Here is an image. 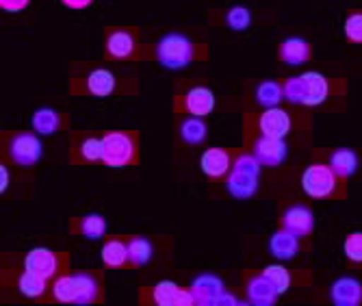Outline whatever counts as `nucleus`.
Instances as JSON below:
<instances>
[{
	"instance_id": "nucleus-1",
	"label": "nucleus",
	"mask_w": 362,
	"mask_h": 306,
	"mask_svg": "<svg viewBox=\"0 0 362 306\" xmlns=\"http://www.w3.org/2000/svg\"><path fill=\"white\" fill-rule=\"evenodd\" d=\"M327 94H330V83L321 72H304L284 83V98L291 105L319 107L327 100Z\"/></svg>"
},
{
	"instance_id": "nucleus-2",
	"label": "nucleus",
	"mask_w": 362,
	"mask_h": 306,
	"mask_svg": "<svg viewBox=\"0 0 362 306\" xmlns=\"http://www.w3.org/2000/svg\"><path fill=\"white\" fill-rule=\"evenodd\" d=\"M260 163L254 154H239L233 161V167L226 176V189L237 200L254 198L258 191V176H260Z\"/></svg>"
},
{
	"instance_id": "nucleus-3",
	"label": "nucleus",
	"mask_w": 362,
	"mask_h": 306,
	"mask_svg": "<svg viewBox=\"0 0 362 306\" xmlns=\"http://www.w3.org/2000/svg\"><path fill=\"white\" fill-rule=\"evenodd\" d=\"M105 144V154L103 163L107 167H126V165H135L139 159V142H137V132L130 130H113L107 132L103 137Z\"/></svg>"
},
{
	"instance_id": "nucleus-4",
	"label": "nucleus",
	"mask_w": 362,
	"mask_h": 306,
	"mask_svg": "<svg viewBox=\"0 0 362 306\" xmlns=\"http://www.w3.org/2000/svg\"><path fill=\"white\" fill-rule=\"evenodd\" d=\"M195 46L182 33H168L156 42L154 57L168 70H182L193 61Z\"/></svg>"
},
{
	"instance_id": "nucleus-5",
	"label": "nucleus",
	"mask_w": 362,
	"mask_h": 306,
	"mask_svg": "<svg viewBox=\"0 0 362 306\" xmlns=\"http://www.w3.org/2000/svg\"><path fill=\"white\" fill-rule=\"evenodd\" d=\"M337 185H339V176L332 172L330 165L313 163L302 174V189L306 196H310L315 200L330 198L337 191Z\"/></svg>"
},
{
	"instance_id": "nucleus-6",
	"label": "nucleus",
	"mask_w": 362,
	"mask_h": 306,
	"mask_svg": "<svg viewBox=\"0 0 362 306\" xmlns=\"http://www.w3.org/2000/svg\"><path fill=\"white\" fill-rule=\"evenodd\" d=\"M7 154L16 165L30 167L44 157V146L35 132H13L7 142Z\"/></svg>"
},
{
	"instance_id": "nucleus-7",
	"label": "nucleus",
	"mask_w": 362,
	"mask_h": 306,
	"mask_svg": "<svg viewBox=\"0 0 362 306\" xmlns=\"http://www.w3.org/2000/svg\"><path fill=\"white\" fill-rule=\"evenodd\" d=\"M189 289H191L197 306H221V300L226 295L223 280L213 274H202V276L193 278Z\"/></svg>"
},
{
	"instance_id": "nucleus-8",
	"label": "nucleus",
	"mask_w": 362,
	"mask_h": 306,
	"mask_svg": "<svg viewBox=\"0 0 362 306\" xmlns=\"http://www.w3.org/2000/svg\"><path fill=\"white\" fill-rule=\"evenodd\" d=\"M117 85L119 83H117V76L113 70H107V67H93V70H89L83 76L78 91H85L95 98H107L117 91Z\"/></svg>"
},
{
	"instance_id": "nucleus-9",
	"label": "nucleus",
	"mask_w": 362,
	"mask_h": 306,
	"mask_svg": "<svg viewBox=\"0 0 362 306\" xmlns=\"http://www.w3.org/2000/svg\"><path fill=\"white\" fill-rule=\"evenodd\" d=\"M72 285H74V304L89 306L100 302L103 283L95 271H78V274L72 276Z\"/></svg>"
},
{
	"instance_id": "nucleus-10",
	"label": "nucleus",
	"mask_w": 362,
	"mask_h": 306,
	"mask_svg": "<svg viewBox=\"0 0 362 306\" xmlns=\"http://www.w3.org/2000/svg\"><path fill=\"white\" fill-rule=\"evenodd\" d=\"M252 154L258 159L260 165H265V167H278V165H282L286 161L288 148H286V142L284 140L265 137V135H260V137L254 142Z\"/></svg>"
},
{
	"instance_id": "nucleus-11",
	"label": "nucleus",
	"mask_w": 362,
	"mask_h": 306,
	"mask_svg": "<svg viewBox=\"0 0 362 306\" xmlns=\"http://www.w3.org/2000/svg\"><path fill=\"white\" fill-rule=\"evenodd\" d=\"M59 267H61V256L48 248H33L24 256V269L35 271V274L44 276L46 280L57 276Z\"/></svg>"
},
{
	"instance_id": "nucleus-12",
	"label": "nucleus",
	"mask_w": 362,
	"mask_h": 306,
	"mask_svg": "<svg viewBox=\"0 0 362 306\" xmlns=\"http://www.w3.org/2000/svg\"><path fill=\"white\" fill-rule=\"evenodd\" d=\"M280 224H282V230L295 237H308L315 228V215L304 204H295V207H288L282 213Z\"/></svg>"
},
{
	"instance_id": "nucleus-13",
	"label": "nucleus",
	"mask_w": 362,
	"mask_h": 306,
	"mask_svg": "<svg viewBox=\"0 0 362 306\" xmlns=\"http://www.w3.org/2000/svg\"><path fill=\"white\" fill-rule=\"evenodd\" d=\"M258 128H260V135H265V137L284 140L291 132V115L280 107L265 109L258 118Z\"/></svg>"
},
{
	"instance_id": "nucleus-14",
	"label": "nucleus",
	"mask_w": 362,
	"mask_h": 306,
	"mask_svg": "<svg viewBox=\"0 0 362 306\" xmlns=\"http://www.w3.org/2000/svg\"><path fill=\"white\" fill-rule=\"evenodd\" d=\"M107 57L111 59H133L137 52V38L133 30L113 28L107 33Z\"/></svg>"
},
{
	"instance_id": "nucleus-15",
	"label": "nucleus",
	"mask_w": 362,
	"mask_h": 306,
	"mask_svg": "<svg viewBox=\"0 0 362 306\" xmlns=\"http://www.w3.org/2000/svg\"><path fill=\"white\" fill-rule=\"evenodd\" d=\"M230 167H233V159H230V152L223 148H206L200 157L202 174L211 181H219L228 176Z\"/></svg>"
},
{
	"instance_id": "nucleus-16",
	"label": "nucleus",
	"mask_w": 362,
	"mask_h": 306,
	"mask_svg": "<svg viewBox=\"0 0 362 306\" xmlns=\"http://www.w3.org/2000/svg\"><path fill=\"white\" fill-rule=\"evenodd\" d=\"M217 105L215 100V94L213 89L209 87H191L185 96H182V107L191 113V115H197V118H204L209 113H213Z\"/></svg>"
},
{
	"instance_id": "nucleus-17",
	"label": "nucleus",
	"mask_w": 362,
	"mask_h": 306,
	"mask_svg": "<svg viewBox=\"0 0 362 306\" xmlns=\"http://www.w3.org/2000/svg\"><path fill=\"white\" fill-rule=\"evenodd\" d=\"M105 144L103 137H93V135H83L72 144V163H98L103 161Z\"/></svg>"
},
{
	"instance_id": "nucleus-18",
	"label": "nucleus",
	"mask_w": 362,
	"mask_h": 306,
	"mask_svg": "<svg viewBox=\"0 0 362 306\" xmlns=\"http://www.w3.org/2000/svg\"><path fill=\"white\" fill-rule=\"evenodd\" d=\"M330 298L337 306H356L362 302V285L356 278L343 276L332 285Z\"/></svg>"
},
{
	"instance_id": "nucleus-19",
	"label": "nucleus",
	"mask_w": 362,
	"mask_h": 306,
	"mask_svg": "<svg viewBox=\"0 0 362 306\" xmlns=\"http://www.w3.org/2000/svg\"><path fill=\"white\" fill-rule=\"evenodd\" d=\"M278 295L280 293L276 291V287L269 283V278H265L262 274L254 276L247 283V302L254 306H274Z\"/></svg>"
},
{
	"instance_id": "nucleus-20",
	"label": "nucleus",
	"mask_w": 362,
	"mask_h": 306,
	"mask_svg": "<svg viewBox=\"0 0 362 306\" xmlns=\"http://www.w3.org/2000/svg\"><path fill=\"white\" fill-rule=\"evenodd\" d=\"M280 61L286 65H302L310 59V46L304 38H286L280 44Z\"/></svg>"
},
{
	"instance_id": "nucleus-21",
	"label": "nucleus",
	"mask_w": 362,
	"mask_h": 306,
	"mask_svg": "<svg viewBox=\"0 0 362 306\" xmlns=\"http://www.w3.org/2000/svg\"><path fill=\"white\" fill-rule=\"evenodd\" d=\"M300 237H295L286 230H278L276 234H272L269 239V252L274 259L278 261H291L295 259V254H298L300 250V244H298Z\"/></svg>"
},
{
	"instance_id": "nucleus-22",
	"label": "nucleus",
	"mask_w": 362,
	"mask_h": 306,
	"mask_svg": "<svg viewBox=\"0 0 362 306\" xmlns=\"http://www.w3.org/2000/svg\"><path fill=\"white\" fill-rule=\"evenodd\" d=\"M107 228H109V224H107L105 215H100V213H87L81 220L72 222V232L76 230L89 242H98L100 237H105Z\"/></svg>"
},
{
	"instance_id": "nucleus-23",
	"label": "nucleus",
	"mask_w": 362,
	"mask_h": 306,
	"mask_svg": "<svg viewBox=\"0 0 362 306\" xmlns=\"http://www.w3.org/2000/svg\"><path fill=\"white\" fill-rule=\"evenodd\" d=\"M30 126H33V130H35L37 135H44V137H48V135H54L63 126V115L57 109H52V107H42V109H37L35 113H33Z\"/></svg>"
},
{
	"instance_id": "nucleus-24",
	"label": "nucleus",
	"mask_w": 362,
	"mask_h": 306,
	"mask_svg": "<svg viewBox=\"0 0 362 306\" xmlns=\"http://www.w3.org/2000/svg\"><path fill=\"white\" fill-rule=\"evenodd\" d=\"M327 165L332 167V172L339 178H351L358 169V154L349 148H339L334 152H330V159H327Z\"/></svg>"
},
{
	"instance_id": "nucleus-25",
	"label": "nucleus",
	"mask_w": 362,
	"mask_h": 306,
	"mask_svg": "<svg viewBox=\"0 0 362 306\" xmlns=\"http://www.w3.org/2000/svg\"><path fill=\"white\" fill-rule=\"evenodd\" d=\"M46 289H48V280L44 276L35 274V271L24 269L22 274L18 276V291L26 300H40V298H44Z\"/></svg>"
},
{
	"instance_id": "nucleus-26",
	"label": "nucleus",
	"mask_w": 362,
	"mask_h": 306,
	"mask_svg": "<svg viewBox=\"0 0 362 306\" xmlns=\"http://www.w3.org/2000/svg\"><path fill=\"white\" fill-rule=\"evenodd\" d=\"M100 259H103V265L109 269H119L128 265V244L117 239V237L115 239H109L100 250Z\"/></svg>"
},
{
	"instance_id": "nucleus-27",
	"label": "nucleus",
	"mask_w": 362,
	"mask_h": 306,
	"mask_svg": "<svg viewBox=\"0 0 362 306\" xmlns=\"http://www.w3.org/2000/svg\"><path fill=\"white\" fill-rule=\"evenodd\" d=\"M178 132H180V140L189 146H200L204 140H206V124L202 122V118L197 115H191V118H185L178 126Z\"/></svg>"
},
{
	"instance_id": "nucleus-28",
	"label": "nucleus",
	"mask_w": 362,
	"mask_h": 306,
	"mask_svg": "<svg viewBox=\"0 0 362 306\" xmlns=\"http://www.w3.org/2000/svg\"><path fill=\"white\" fill-rule=\"evenodd\" d=\"M284 98V85L276 81H265L256 87V105L262 109H272L278 107Z\"/></svg>"
},
{
	"instance_id": "nucleus-29",
	"label": "nucleus",
	"mask_w": 362,
	"mask_h": 306,
	"mask_svg": "<svg viewBox=\"0 0 362 306\" xmlns=\"http://www.w3.org/2000/svg\"><path fill=\"white\" fill-rule=\"evenodd\" d=\"M178 293H180V287L176 283H172V280H160V283H156L148 291V298L156 306H176L178 304Z\"/></svg>"
},
{
	"instance_id": "nucleus-30",
	"label": "nucleus",
	"mask_w": 362,
	"mask_h": 306,
	"mask_svg": "<svg viewBox=\"0 0 362 306\" xmlns=\"http://www.w3.org/2000/svg\"><path fill=\"white\" fill-rule=\"evenodd\" d=\"M152 244L146 239V237H133L128 239V265L133 267H144L150 263L152 259Z\"/></svg>"
},
{
	"instance_id": "nucleus-31",
	"label": "nucleus",
	"mask_w": 362,
	"mask_h": 306,
	"mask_svg": "<svg viewBox=\"0 0 362 306\" xmlns=\"http://www.w3.org/2000/svg\"><path fill=\"white\" fill-rule=\"evenodd\" d=\"M262 276L269 278V283L276 287V291L280 295L286 293L288 287H291V274H288V269L282 267V265H269V267H265V269H262Z\"/></svg>"
},
{
	"instance_id": "nucleus-32",
	"label": "nucleus",
	"mask_w": 362,
	"mask_h": 306,
	"mask_svg": "<svg viewBox=\"0 0 362 306\" xmlns=\"http://www.w3.org/2000/svg\"><path fill=\"white\" fill-rule=\"evenodd\" d=\"M52 300L61 304H74V285L72 276H59L52 285Z\"/></svg>"
},
{
	"instance_id": "nucleus-33",
	"label": "nucleus",
	"mask_w": 362,
	"mask_h": 306,
	"mask_svg": "<svg viewBox=\"0 0 362 306\" xmlns=\"http://www.w3.org/2000/svg\"><path fill=\"white\" fill-rule=\"evenodd\" d=\"M250 24H252V13L245 7H233L230 11H226V26L230 30L241 33V30L250 28Z\"/></svg>"
},
{
	"instance_id": "nucleus-34",
	"label": "nucleus",
	"mask_w": 362,
	"mask_h": 306,
	"mask_svg": "<svg viewBox=\"0 0 362 306\" xmlns=\"http://www.w3.org/2000/svg\"><path fill=\"white\" fill-rule=\"evenodd\" d=\"M343 252L351 263L362 265V232H351V234L345 237Z\"/></svg>"
},
{
	"instance_id": "nucleus-35",
	"label": "nucleus",
	"mask_w": 362,
	"mask_h": 306,
	"mask_svg": "<svg viewBox=\"0 0 362 306\" xmlns=\"http://www.w3.org/2000/svg\"><path fill=\"white\" fill-rule=\"evenodd\" d=\"M345 38L351 44H362V11L347 16L345 20Z\"/></svg>"
},
{
	"instance_id": "nucleus-36",
	"label": "nucleus",
	"mask_w": 362,
	"mask_h": 306,
	"mask_svg": "<svg viewBox=\"0 0 362 306\" xmlns=\"http://www.w3.org/2000/svg\"><path fill=\"white\" fill-rule=\"evenodd\" d=\"M30 0H0V9L7 13H20L28 7Z\"/></svg>"
},
{
	"instance_id": "nucleus-37",
	"label": "nucleus",
	"mask_w": 362,
	"mask_h": 306,
	"mask_svg": "<svg viewBox=\"0 0 362 306\" xmlns=\"http://www.w3.org/2000/svg\"><path fill=\"white\" fill-rule=\"evenodd\" d=\"M61 3L68 9H87L93 0H61Z\"/></svg>"
},
{
	"instance_id": "nucleus-38",
	"label": "nucleus",
	"mask_w": 362,
	"mask_h": 306,
	"mask_svg": "<svg viewBox=\"0 0 362 306\" xmlns=\"http://www.w3.org/2000/svg\"><path fill=\"white\" fill-rule=\"evenodd\" d=\"M0 176H3V185H0V191L5 193V189L9 187V169L5 165H0Z\"/></svg>"
}]
</instances>
